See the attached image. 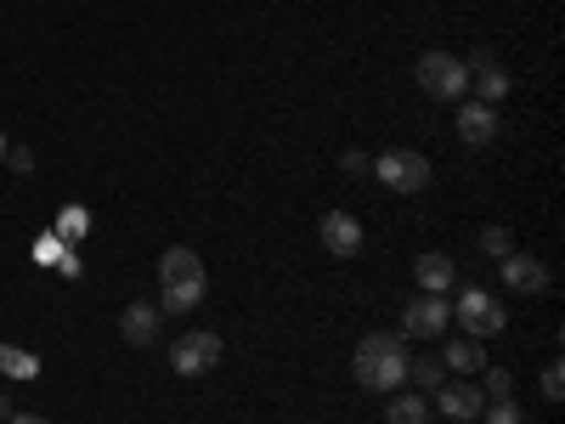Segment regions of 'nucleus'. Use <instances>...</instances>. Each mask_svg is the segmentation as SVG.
I'll use <instances>...</instances> for the list:
<instances>
[{"label": "nucleus", "instance_id": "23", "mask_svg": "<svg viewBox=\"0 0 565 424\" xmlns=\"http://www.w3.org/2000/svg\"><path fill=\"white\" fill-rule=\"evenodd\" d=\"M543 396H548V402H559V396H565V368H559V362H548V368H543Z\"/></svg>", "mask_w": 565, "mask_h": 424}, {"label": "nucleus", "instance_id": "13", "mask_svg": "<svg viewBox=\"0 0 565 424\" xmlns=\"http://www.w3.org/2000/svg\"><path fill=\"white\" fill-rule=\"evenodd\" d=\"M436 396H441V413H447L452 424H476V418H481V407H487V391H476L469 380L436 385Z\"/></svg>", "mask_w": 565, "mask_h": 424}, {"label": "nucleus", "instance_id": "12", "mask_svg": "<svg viewBox=\"0 0 565 424\" xmlns=\"http://www.w3.org/2000/svg\"><path fill=\"white\" fill-rule=\"evenodd\" d=\"M413 283H418V295H452V283H458V266H452V255H441V250H430V255H418L413 261Z\"/></svg>", "mask_w": 565, "mask_h": 424}, {"label": "nucleus", "instance_id": "6", "mask_svg": "<svg viewBox=\"0 0 565 424\" xmlns=\"http://www.w3.org/2000/svg\"><path fill=\"white\" fill-rule=\"evenodd\" d=\"M215 362H221V335H210V328H193L170 346V373H181V380H199Z\"/></svg>", "mask_w": 565, "mask_h": 424}, {"label": "nucleus", "instance_id": "19", "mask_svg": "<svg viewBox=\"0 0 565 424\" xmlns=\"http://www.w3.org/2000/svg\"><path fill=\"white\" fill-rule=\"evenodd\" d=\"M481 418H487V424H532L521 407H514V396H498L492 407H481Z\"/></svg>", "mask_w": 565, "mask_h": 424}, {"label": "nucleus", "instance_id": "8", "mask_svg": "<svg viewBox=\"0 0 565 424\" xmlns=\"http://www.w3.org/2000/svg\"><path fill=\"white\" fill-rule=\"evenodd\" d=\"M317 239H322V250L334 261H351V255H362V221L345 215V210H328L317 221Z\"/></svg>", "mask_w": 565, "mask_h": 424}, {"label": "nucleus", "instance_id": "25", "mask_svg": "<svg viewBox=\"0 0 565 424\" xmlns=\"http://www.w3.org/2000/svg\"><path fill=\"white\" fill-rule=\"evenodd\" d=\"M487 391H492V402L509 396V391H514V373H509V368H487Z\"/></svg>", "mask_w": 565, "mask_h": 424}, {"label": "nucleus", "instance_id": "14", "mask_svg": "<svg viewBox=\"0 0 565 424\" xmlns=\"http://www.w3.org/2000/svg\"><path fill=\"white\" fill-rule=\"evenodd\" d=\"M492 136H498V114L487 103H463L458 108V141L463 148H487Z\"/></svg>", "mask_w": 565, "mask_h": 424}, {"label": "nucleus", "instance_id": "5", "mask_svg": "<svg viewBox=\"0 0 565 424\" xmlns=\"http://www.w3.org/2000/svg\"><path fill=\"white\" fill-rule=\"evenodd\" d=\"M452 317L463 322V335H469V340H492V335H503V322H509V311H503L487 289H476V283H469V289H458Z\"/></svg>", "mask_w": 565, "mask_h": 424}, {"label": "nucleus", "instance_id": "3", "mask_svg": "<svg viewBox=\"0 0 565 424\" xmlns=\"http://www.w3.org/2000/svg\"><path fill=\"white\" fill-rule=\"evenodd\" d=\"M413 80H418L424 97H436V103H463L469 97V68L452 52H424L418 68H413Z\"/></svg>", "mask_w": 565, "mask_h": 424}, {"label": "nucleus", "instance_id": "15", "mask_svg": "<svg viewBox=\"0 0 565 424\" xmlns=\"http://www.w3.org/2000/svg\"><path fill=\"white\" fill-rule=\"evenodd\" d=\"M441 362H447L452 373H476V368L487 362V351H481V340H469V335H463V340H452V346L441 351Z\"/></svg>", "mask_w": 565, "mask_h": 424}, {"label": "nucleus", "instance_id": "1", "mask_svg": "<svg viewBox=\"0 0 565 424\" xmlns=\"http://www.w3.org/2000/svg\"><path fill=\"white\" fill-rule=\"evenodd\" d=\"M204 295H210L204 261L186 250V244H170L159 255V311H199Z\"/></svg>", "mask_w": 565, "mask_h": 424}, {"label": "nucleus", "instance_id": "26", "mask_svg": "<svg viewBox=\"0 0 565 424\" xmlns=\"http://www.w3.org/2000/svg\"><path fill=\"white\" fill-rule=\"evenodd\" d=\"M7 424H52V418H34V413H12Z\"/></svg>", "mask_w": 565, "mask_h": 424}, {"label": "nucleus", "instance_id": "18", "mask_svg": "<svg viewBox=\"0 0 565 424\" xmlns=\"http://www.w3.org/2000/svg\"><path fill=\"white\" fill-rule=\"evenodd\" d=\"M0 373H12V380H34L40 362H34V357H23L18 346H0Z\"/></svg>", "mask_w": 565, "mask_h": 424}, {"label": "nucleus", "instance_id": "7", "mask_svg": "<svg viewBox=\"0 0 565 424\" xmlns=\"http://www.w3.org/2000/svg\"><path fill=\"white\" fill-rule=\"evenodd\" d=\"M447 322H452V306L441 295H418L402 311V340H441Z\"/></svg>", "mask_w": 565, "mask_h": 424}, {"label": "nucleus", "instance_id": "28", "mask_svg": "<svg viewBox=\"0 0 565 424\" xmlns=\"http://www.w3.org/2000/svg\"><path fill=\"white\" fill-rule=\"evenodd\" d=\"M7 148H12V141H7V130H0V165H7Z\"/></svg>", "mask_w": 565, "mask_h": 424}, {"label": "nucleus", "instance_id": "10", "mask_svg": "<svg viewBox=\"0 0 565 424\" xmlns=\"http://www.w3.org/2000/svg\"><path fill=\"white\" fill-rule=\"evenodd\" d=\"M463 68H469V91H476V103H503L509 97V74H503V63L498 57H487V52H476V57H463Z\"/></svg>", "mask_w": 565, "mask_h": 424}, {"label": "nucleus", "instance_id": "11", "mask_svg": "<svg viewBox=\"0 0 565 424\" xmlns=\"http://www.w3.org/2000/svg\"><path fill=\"white\" fill-rule=\"evenodd\" d=\"M498 272H503V283H509L514 295H543V289H548V266H543L537 255L509 250V255L498 261Z\"/></svg>", "mask_w": 565, "mask_h": 424}, {"label": "nucleus", "instance_id": "20", "mask_svg": "<svg viewBox=\"0 0 565 424\" xmlns=\"http://www.w3.org/2000/svg\"><path fill=\"white\" fill-rule=\"evenodd\" d=\"M481 250H487L492 261H503V255L514 250V239H509V226H487V232H481Z\"/></svg>", "mask_w": 565, "mask_h": 424}, {"label": "nucleus", "instance_id": "27", "mask_svg": "<svg viewBox=\"0 0 565 424\" xmlns=\"http://www.w3.org/2000/svg\"><path fill=\"white\" fill-rule=\"evenodd\" d=\"M0 418H12V396H0Z\"/></svg>", "mask_w": 565, "mask_h": 424}, {"label": "nucleus", "instance_id": "2", "mask_svg": "<svg viewBox=\"0 0 565 424\" xmlns=\"http://www.w3.org/2000/svg\"><path fill=\"white\" fill-rule=\"evenodd\" d=\"M351 373L362 391H402L407 385V351L396 335H362V346L351 351Z\"/></svg>", "mask_w": 565, "mask_h": 424}, {"label": "nucleus", "instance_id": "17", "mask_svg": "<svg viewBox=\"0 0 565 424\" xmlns=\"http://www.w3.org/2000/svg\"><path fill=\"white\" fill-rule=\"evenodd\" d=\"M441 373H447L441 357H413V362H407V380H413L418 391H436V385H441Z\"/></svg>", "mask_w": 565, "mask_h": 424}, {"label": "nucleus", "instance_id": "9", "mask_svg": "<svg viewBox=\"0 0 565 424\" xmlns=\"http://www.w3.org/2000/svg\"><path fill=\"white\" fill-rule=\"evenodd\" d=\"M159 328H164L159 300H130V306H125V317H119V335H125V346H136V351L159 346Z\"/></svg>", "mask_w": 565, "mask_h": 424}, {"label": "nucleus", "instance_id": "24", "mask_svg": "<svg viewBox=\"0 0 565 424\" xmlns=\"http://www.w3.org/2000/svg\"><path fill=\"white\" fill-rule=\"evenodd\" d=\"M7 165H12L18 176H34V148H23V141H12V148H7Z\"/></svg>", "mask_w": 565, "mask_h": 424}, {"label": "nucleus", "instance_id": "22", "mask_svg": "<svg viewBox=\"0 0 565 424\" xmlns=\"http://www.w3.org/2000/svg\"><path fill=\"white\" fill-rule=\"evenodd\" d=\"M340 170H345V176H351V181H367V176H373V159H367V153H362V148H351V153H345V159H340Z\"/></svg>", "mask_w": 565, "mask_h": 424}, {"label": "nucleus", "instance_id": "4", "mask_svg": "<svg viewBox=\"0 0 565 424\" xmlns=\"http://www.w3.org/2000/svg\"><path fill=\"white\" fill-rule=\"evenodd\" d=\"M373 181H385L391 193H424V187L436 181V170L418 148H391V153L373 159Z\"/></svg>", "mask_w": 565, "mask_h": 424}, {"label": "nucleus", "instance_id": "16", "mask_svg": "<svg viewBox=\"0 0 565 424\" xmlns=\"http://www.w3.org/2000/svg\"><path fill=\"white\" fill-rule=\"evenodd\" d=\"M430 418H436V407L424 396H396L391 413H385V424H430Z\"/></svg>", "mask_w": 565, "mask_h": 424}, {"label": "nucleus", "instance_id": "21", "mask_svg": "<svg viewBox=\"0 0 565 424\" xmlns=\"http://www.w3.org/2000/svg\"><path fill=\"white\" fill-rule=\"evenodd\" d=\"M85 226H90V215H85L79 204H68V210L57 215V232H63V239H79V232H85Z\"/></svg>", "mask_w": 565, "mask_h": 424}]
</instances>
